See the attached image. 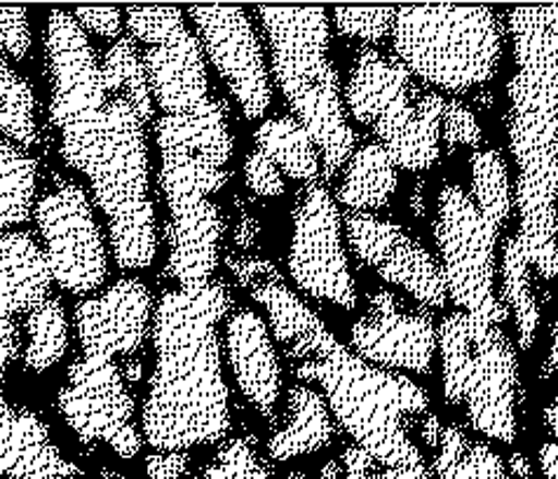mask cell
Instances as JSON below:
<instances>
[{"label": "cell", "instance_id": "6da1fadb", "mask_svg": "<svg viewBox=\"0 0 558 479\" xmlns=\"http://www.w3.org/2000/svg\"><path fill=\"white\" fill-rule=\"evenodd\" d=\"M230 308L223 283L167 291L155 308V369L142 414V435L155 452H189L228 435L219 324Z\"/></svg>", "mask_w": 558, "mask_h": 479}, {"label": "cell", "instance_id": "7a4b0ae2", "mask_svg": "<svg viewBox=\"0 0 558 479\" xmlns=\"http://www.w3.org/2000/svg\"><path fill=\"white\" fill-rule=\"evenodd\" d=\"M517 75L509 81V146L517 160L519 242L542 280L558 277V40L545 8L507 12Z\"/></svg>", "mask_w": 558, "mask_h": 479}, {"label": "cell", "instance_id": "3957f363", "mask_svg": "<svg viewBox=\"0 0 558 479\" xmlns=\"http://www.w3.org/2000/svg\"><path fill=\"white\" fill-rule=\"evenodd\" d=\"M282 350L293 362L296 379L319 385L340 428L383 472L427 470L423 454L409 438V423L429 407L421 385L362 360L338 344L322 320Z\"/></svg>", "mask_w": 558, "mask_h": 479}, {"label": "cell", "instance_id": "277c9868", "mask_svg": "<svg viewBox=\"0 0 558 479\" xmlns=\"http://www.w3.org/2000/svg\"><path fill=\"white\" fill-rule=\"evenodd\" d=\"M270 45L272 79L293 118L313 136L322 175L331 179L354 153L338 71L329 59V14L322 8H258Z\"/></svg>", "mask_w": 558, "mask_h": 479}, {"label": "cell", "instance_id": "5b68a950", "mask_svg": "<svg viewBox=\"0 0 558 479\" xmlns=\"http://www.w3.org/2000/svg\"><path fill=\"white\" fill-rule=\"evenodd\" d=\"M148 169L144 120L128 99L111 97L85 177L108 221L122 271L148 268L158 247Z\"/></svg>", "mask_w": 558, "mask_h": 479}, {"label": "cell", "instance_id": "8992f818", "mask_svg": "<svg viewBox=\"0 0 558 479\" xmlns=\"http://www.w3.org/2000/svg\"><path fill=\"white\" fill-rule=\"evenodd\" d=\"M446 402L468 411L484 438L511 444L519 435V360L500 324L453 313L439 324Z\"/></svg>", "mask_w": 558, "mask_h": 479}, {"label": "cell", "instance_id": "52a82bcc", "mask_svg": "<svg viewBox=\"0 0 558 479\" xmlns=\"http://www.w3.org/2000/svg\"><path fill=\"white\" fill-rule=\"evenodd\" d=\"M345 108L378 136L399 169L421 172L437 165L446 99L417 87L397 57L371 48L356 55L345 85Z\"/></svg>", "mask_w": 558, "mask_h": 479}, {"label": "cell", "instance_id": "ba28073f", "mask_svg": "<svg viewBox=\"0 0 558 479\" xmlns=\"http://www.w3.org/2000/svg\"><path fill=\"white\" fill-rule=\"evenodd\" d=\"M392 43L397 59L413 75L458 95L486 85L498 71L502 26L490 8H399Z\"/></svg>", "mask_w": 558, "mask_h": 479}, {"label": "cell", "instance_id": "9c48e42d", "mask_svg": "<svg viewBox=\"0 0 558 479\" xmlns=\"http://www.w3.org/2000/svg\"><path fill=\"white\" fill-rule=\"evenodd\" d=\"M160 189L169 207L167 273L179 287H205L219 266L223 214L211 195L230 181L226 167L189 153H160Z\"/></svg>", "mask_w": 558, "mask_h": 479}, {"label": "cell", "instance_id": "30bf717a", "mask_svg": "<svg viewBox=\"0 0 558 479\" xmlns=\"http://www.w3.org/2000/svg\"><path fill=\"white\" fill-rule=\"evenodd\" d=\"M45 50L52 83L50 116L61 136V156L85 175L111 101L101 64L83 26L66 10L50 12Z\"/></svg>", "mask_w": 558, "mask_h": 479}, {"label": "cell", "instance_id": "8fae6325", "mask_svg": "<svg viewBox=\"0 0 558 479\" xmlns=\"http://www.w3.org/2000/svg\"><path fill=\"white\" fill-rule=\"evenodd\" d=\"M502 228L476 207L470 193L446 183L437 203L434 238L439 244L441 271L453 301L462 313L502 324L509 313L495 294V247Z\"/></svg>", "mask_w": 558, "mask_h": 479}, {"label": "cell", "instance_id": "7c38bea8", "mask_svg": "<svg viewBox=\"0 0 558 479\" xmlns=\"http://www.w3.org/2000/svg\"><path fill=\"white\" fill-rule=\"evenodd\" d=\"M77 342L83 358L69 367L66 383L59 388V414L85 444L101 442L120 458H134L142 452L144 435L134 426V397L125 372L116 364V358L125 355L104 342Z\"/></svg>", "mask_w": 558, "mask_h": 479}, {"label": "cell", "instance_id": "4fadbf2b", "mask_svg": "<svg viewBox=\"0 0 558 479\" xmlns=\"http://www.w3.org/2000/svg\"><path fill=\"white\" fill-rule=\"evenodd\" d=\"M130 36L148 45L144 64L155 104L165 116L189 113L209 104L205 50L179 8H128Z\"/></svg>", "mask_w": 558, "mask_h": 479}, {"label": "cell", "instance_id": "5bb4252c", "mask_svg": "<svg viewBox=\"0 0 558 479\" xmlns=\"http://www.w3.org/2000/svg\"><path fill=\"white\" fill-rule=\"evenodd\" d=\"M289 275L301 291L343 311L356 306V287L343 247V219L331 193L310 183L293 209Z\"/></svg>", "mask_w": 558, "mask_h": 479}, {"label": "cell", "instance_id": "9a60e30c", "mask_svg": "<svg viewBox=\"0 0 558 479\" xmlns=\"http://www.w3.org/2000/svg\"><path fill=\"white\" fill-rule=\"evenodd\" d=\"M34 214L54 283L73 297L97 291L108 275V254L87 193L77 183H59Z\"/></svg>", "mask_w": 558, "mask_h": 479}, {"label": "cell", "instance_id": "2e32d148", "mask_svg": "<svg viewBox=\"0 0 558 479\" xmlns=\"http://www.w3.org/2000/svg\"><path fill=\"white\" fill-rule=\"evenodd\" d=\"M199 45L240 104L244 118L258 120L272 101L266 55L244 8H189Z\"/></svg>", "mask_w": 558, "mask_h": 479}, {"label": "cell", "instance_id": "e0dca14e", "mask_svg": "<svg viewBox=\"0 0 558 479\" xmlns=\"http://www.w3.org/2000/svg\"><path fill=\"white\" fill-rule=\"evenodd\" d=\"M345 238L352 254L376 271L385 283L397 285L427 308H444L448 289L444 271L425 247L404 228L374 214H345Z\"/></svg>", "mask_w": 558, "mask_h": 479}, {"label": "cell", "instance_id": "ac0fdd59", "mask_svg": "<svg viewBox=\"0 0 558 479\" xmlns=\"http://www.w3.org/2000/svg\"><path fill=\"white\" fill-rule=\"evenodd\" d=\"M352 352L387 372L429 374L439 350V330L425 313L401 308L390 291L368 297V311L350 330Z\"/></svg>", "mask_w": 558, "mask_h": 479}, {"label": "cell", "instance_id": "d6986e66", "mask_svg": "<svg viewBox=\"0 0 558 479\" xmlns=\"http://www.w3.org/2000/svg\"><path fill=\"white\" fill-rule=\"evenodd\" d=\"M52 283L48 256L38 242L22 230H0V381L20 358L17 315H28L48 301Z\"/></svg>", "mask_w": 558, "mask_h": 479}, {"label": "cell", "instance_id": "ffe728a7", "mask_svg": "<svg viewBox=\"0 0 558 479\" xmlns=\"http://www.w3.org/2000/svg\"><path fill=\"white\" fill-rule=\"evenodd\" d=\"M226 358L242 395L258 414L272 416L282 393V369L268 324L254 311H238L226 320Z\"/></svg>", "mask_w": 558, "mask_h": 479}, {"label": "cell", "instance_id": "44dd1931", "mask_svg": "<svg viewBox=\"0 0 558 479\" xmlns=\"http://www.w3.org/2000/svg\"><path fill=\"white\" fill-rule=\"evenodd\" d=\"M81 468L61 456L50 430L34 411L0 395V477L73 479Z\"/></svg>", "mask_w": 558, "mask_h": 479}, {"label": "cell", "instance_id": "7402d4cb", "mask_svg": "<svg viewBox=\"0 0 558 479\" xmlns=\"http://www.w3.org/2000/svg\"><path fill=\"white\" fill-rule=\"evenodd\" d=\"M160 153H189L226 167L232 156V134L226 111L214 99L189 113L155 120Z\"/></svg>", "mask_w": 558, "mask_h": 479}, {"label": "cell", "instance_id": "603a6c76", "mask_svg": "<svg viewBox=\"0 0 558 479\" xmlns=\"http://www.w3.org/2000/svg\"><path fill=\"white\" fill-rule=\"evenodd\" d=\"M333 440L331 409L324 395L293 385L289 391L287 423L268 442V456L272 460H291L329 446Z\"/></svg>", "mask_w": 558, "mask_h": 479}, {"label": "cell", "instance_id": "cb8c5ba5", "mask_svg": "<svg viewBox=\"0 0 558 479\" xmlns=\"http://www.w3.org/2000/svg\"><path fill=\"white\" fill-rule=\"evenodd\" d=\"M399 183V167L378 142L352 153L338 189V203L348 212L368 214L390 203Z\"/></svg>", "mask_w": 558, "mask_h": 479}, {"label": "cell", "instance_id": "d4e9b609", "mask_svg": "<svg viewBox=\"0 0 558 479\" xmlns=\"http://www.w3.org/2000/svg\"><path fill=\"white\" fill-rule=\"evenodd\" d=\"M256 144L289 179L315 183L322 175L319 148L293 116L268 118L256 130Z\"/></svg>", "mask_w": 558, "mask_h": 479}, {"label": "cell", "instance_id": "484cf974", "mask_svg": "<svg viewBox=\"0 0 558 479\" xmlns=\"http://www.w3.org/2000/svg\"><path fill=\"white\" fill-rule=\"evenodd\" d=\"M434 479H511L502 458L488 444L468 438L458 426H444L434 446Z\"/></svg>", "mask_w": 558, "mask_h": 479}, {"label": "cell", "instance_id": "4316f807", "mask_svg": "<svg viewBox=\"0 0 558 479\" xmlns=\"http://www.w3.org/2000/svg\"><path fill=\"white\" fill-rule=\"evenodd\" d=\"M502 289L500 301L514 318L521 350H531L539 327V308L531 287V261L525 256L519 238H509L502 250Z\"/></svg>", "mask_w": 558, "mask_h": 479}, {"label": "cell", "instance_id": "83f0119b", "mask_svg": "<svg viewBox=\"0 0 558 479\" xmlns=\"http://www.w3.org/2000/svg\"><path fill=\"white\" fill-rule=\"evenodd\" d=\"M101 79L108 97L128 99L134 111L144 122L153 120L155 101L148 83V73L144 57L138 55V48L132 36H122L116 40L111 50L101 59Z\"/></svg>", "mask_w": 558, "mask_h": 479}, {"label": "cell", "instance_id": "f1b7e54d", "mask_svg": "<svg viewBox=\"0 0 558 479\" xmlns=\"http://www.w3.org/2000/svg\"><path fill=\"white\" fill-rule=\"evenodd\" d=\"M36 209V163L0 132V230L20 226Z\"/></svg>", "mask_w": 558, "mask_h": 479}, {"label": "cell", "instance_id": "f546056e", "mask_svg": "<svg viewBox=\"0 0 558 479\" xmlns=\"http://www.w3.org/2000/svg\"><path fill=\"white\" fill-rule=\"evenodd\" d=\"M26 348L24 364L31 372H48L61 358L69 346V318L59 299L50 297L36 311L26 315Z\"/></svg>", "mask_w": 558, "mask_h": 479}, {"label": "cell", "instance_id": "4dcf8cb0", "mask_svg": "<svg viewBox=\"0 0 558 479\" xmlns=\"http://www.w3.org/2000/svg\"><path fill=\"white\" fill-rule=\"evenodd\" d=\"M0 132L20 148H31L38 139L36 97L31 85L14 73L0 52Z\"/></svg>", "mask_w": 558, "mask_h": 479}, {"label": "cell", "instance_id": "1f68e13d", "mask_svg": "<svg viewBox=\"0 0 558 479\" xmlns=\"http://www.w3.org/2000/svg\"><path fill=\"white\" fill-rule=\"evenodd\" d=\"M472 167V200L490 221L500 228L507 224L514 195H511L507 165L498 151H474Z\"/></svg>", "mask_w": 558, "mask_h": 479}, {"label": "cell", "instance_id": "d6a6232c", "mask_svg": "<svg viewBox=\"0 0 558 479\" xmlns=\"http://www.w3.org/2000/svg\"><path fill=\"white\" fill-rule=\"evenodd\" d=\"M395 8H336L333 26L340 36L364 43H383L392 36Z\"/></svg>", "mask_w": 558, "mask_h": 479}, {"label": "cell", "instance_id": "836d02e7", "mask_svg": "<svg viewBox=\"0 0 558 479\" xmlns=\"http://www.w3.org/2000/svg\"><path fill=\"white\" fill-rule=\"evenodd\" d=\"M203 479H272L266 463L258 458L250 442L230 440L226 442L209 466L203 472Z\"/></svg>", "mask_w": 558, "mask_h": 479}, {"label": "cell", "instance_id": "e575fe53", "mask_svg": "<svg viewBox=\"0 0 558 479\" xmlns=\"http://www.w3.org/2000/svg\"><path fill=\"white\" fill-rule=\"evenodd\" d=\"M482 136L484 132L478 128L472 108L458 99H446L444 120H441V142H446V148L448 151H456L460 146L478 148Z\"/></svg>", "mask_w": 558, "mask_h": 479}, {"label": "cell", "instance_id": "d590c367", "mask_svg": "<svg viewBox=\"0 0 558 479\" xmlns=\"http://www.w3.org/2000/svg\"><path fill=\"white\" fill-rule=\"evenodd\" d=\"M549 372L556 376V393L545 409V423L549 430V440L539 450V466L545 479H558V320L551 330V350H549Z\"/></svg>", "mask_w": 558, "mask_h": 479}, {"label": "cell", "instance_id": "8d00e7d4", "mask_svg": "<svg viewBox=\"0 0 558 479\" xmlns=\"http://www.w3.org/2000/svg\"><path fill=\"white\" fill-rule=\"evenodd\" d=\"M31 50L28 12L22 8H0V52L22 61Z\"/></svg>", "mask_w": 558, "mask_h": 479}, {"label": "cell", "instance_id": "74e56055", "mask_svg": "<svg viewBox=\"0 0 558 479\" xmlns=\"http://www.w3.org/2000/svg\"><path fill=\"white\" fill-rule=\"evenodd\" d=\"M244 179L252 193L260 197H277L284 193V177L277 165L258 148L244 160Z\"/></svg>", "mask_w": 558, "mask_h": 479}, {"label": "cell", "instance_id": "f35d334b", "mask_svg": "<svg viewBox=\"0 0 558 479\" xmlns=\"http://www.w3.org/2000/svg\"><path fill=\"white\" fill-rule=\"evenodd\" d=\"M73 17L89 34L101 38H120L122 10L118 8H77L73 10Z\"/></svg>", "mask_w": 558, "mask_h": 479}, {"label": "cell", "instance_id": "ab89813d", "mask_svg": "<svg viewBox=\"0 0 558 479\" xmlns=\"http://www.w3.org/2000/svg\"><path fill=\"white\" fill-rule=\"evenodd\" d=\"M191 452H155L146 456L148 479H183L191 470Z\"/></svg>", "mask_w": 558, "mask_h": 479}, {"label": "cell", "instance_id": "60d3db41", "mask_svg": "<svg viewBox=\"0 0 558 479\" xmlns=\"http://www.w3.org/2000/svg\"><path fill=\"white\" fill-rule=\"evenodd\" d=\"M228 266L230 271L235 273L238 280L246 287H254L263 280H272V277H279V273L275 271V266L270 261H258V259H235L228 256Z\"/></svg>", "mask_w": 558, "mask_h": 479}, {"label": "cell", "instance_id": "b9f144b4", "mask_svg": "<svg viewBox=\"0 0 558 479\" xmlns=\"http://www.w3.org/2000/svg\"><path fill=\"white\" fill-rule=\"evenodd\" d=\"M340 463H343L345 468L343 479H383V470L378 463L356 444L348 446L343 456H340Z\"/></svg>", "mask_w": 558, "mask_h": 479}, {"label": "cell", "instance_id": "7bdbcfd3", "mask_svg": "<svg viewBox=\"0 0 558 479\" xmlns=\"http://www.w3.org/2000/svg\"><path fill=\"white\" fill-rule=\"evenodd\" d=\"M258 221L256 219H252V216H242L240 219V224H238V228H235V242L240 244V247H252L254 242H256V238H258Z\"/></svg>", "mask_w": 558, "mask_h": 479}, {"label": "cell", "instance_id": "ee69618b", "mask_svg": "<svg viewBox=\"0 0 558 479\" xmlns=\"http://www.w3.org/2000/svg\"><path fill=\"white\" fill-rule=\"evenodd\" d=\"M509 470L517 479H533V466L531 460L525 458L523 454H511L509 458Z\"/></svg>", "mask_w": 558, "mask_h": 479}, {"label": "cell", "instance_id": "f6af8a7d", "mask_svg": "<svg viewBox=\"0 0 558 479\" xmlns=\"http://www.w3.org/2000/svg\"><path fill=\"white\" fill-rule=\"evenodd\" d=\"M545 10H547V17H549V24H551V28H554V34H556V40H558V8L549 5V8H545Z\"/></svg>", "mask_w": 558, "mask_h": 479}, {"label": "cell", "instance_id": "bcb514c9", "mask_svg": "<svg viewBox=\"0 0 558 479\" xmlns=\"http://www.w3.org/2000/svg\"><path fill=\"white\" fill-rule=\"evenodd\" d=\"M99 479H130V477H128V475H122V472H118V470L104 468V470L99 472Z\"/></svg>", "mask_w": 558, "mask_h": 479}, {"label": "cell", "instance_id": "7dc6e473", "mask_svg": "<svg viewBox=\"0 0 558 479\" xmlns=\"http://www.w3.org/2000/svg\"><path fill=\"white\" fill-rule=\"evenodd\" d=\"M287 479H305V475L301 470H293V472L287 475Z\"/></svg>", "mask_w": 558, "mask_h": 479}]
</instances>
